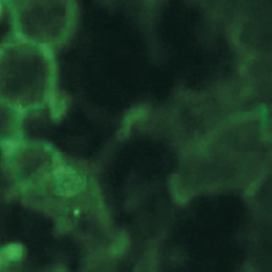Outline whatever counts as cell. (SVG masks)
<instances>
[{"label":"cell","instance_id":"cell-1","mask_svg":"<svg viewBox=\"0 0 272 272\" xmlns=\"http://www.w3.org/2000/svg\"><path fill=\"white\" fill-rule=\"evenodd\" d=\"M148 111L144 107H137L131 108L126 112L123 120L122 129L119 132V136L122 138H127L129 136L130 130L132 124L138 120H145L148 116Z\"/></svg>","mask_w":272,"mask_h":272},{"label":"cell","instance_id":"cell-2","mask_svg":"<svg viewBox=\"0 0 272 272\" xmlns=\"http://www.w3.org/2000/svg\"><path fill=\"white\" fill-rule=\"evenodd\" d=\"M23 143V139L21 137H13V138H4L1 141L0 145L2 150L7 155L12 154L17 151Z\"/></svg>","mask_w":272,"mask_h":272},{"label":"cell","instance_id":"cell-3","mask_svg":"<svg viewBox=\"0 0 272 272\" xmlns=\"http://www.w3.org/2000/svg\"><path fill=\"white\" fill-rule=\"evenodd\" d=\"M47 99H48L49 106L51 107V111H52L53 117L55 119H58V118L60 117L62 112H63V109H61L58 98H57V97H56L54 92L49 93L48 96H47Z\"/></svg>","mask_w":272,"mask_h":272},{"label":"cell","instance_id":"cell-4","mask_svg":"<svg viewBox=\"0 0 272 272\" xmlns=\"http://www.w3.org/2000/svg\"><path fill=\"white\" fill-rule=\"evenodd\" d=\"M40 48H41V51L42 52V54L44 55V56L47 58L49 59H52V55H53V54H52V51H51V49L47 45H45V44H42L41 46H39Z\"/></svg>","mask_w":272,"mask_h":272}]
</instances>
